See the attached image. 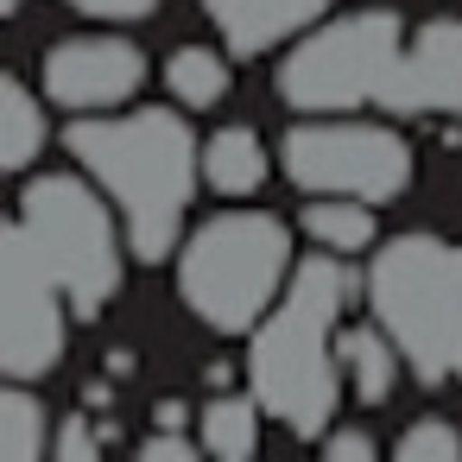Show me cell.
Segmentation results:
<instances>
[{
  "instance_id": "obj_1",
  "label": "cell",
  "mask_w": 462,
  "mask_h": 462,
  "mask_svg": "<svg viewBox=\"0 0 462 462\" xmlns=\"http://www.w3.org/2000/svg\"><path fill=\"white\" fill-rule=\"evenodd\" d=\"M367 291L342 254H317L291 273V285L279 291V304L254 323L247 342V386L266 405V418H279L291 437H323L336 424L342 405V310L348 298Z\"/></svg>"
},
{
  "instance_id": "obj_2",
  "label": "cell",
  "mask_w": 462,
  "mask_h": 462,
  "mask_svg": "<svg viewBox=\"0 0 462 462\" xmlns=\"http://www.w3.org/2000/svg\"><path fill=\"white\" fill-rule=\"evenodd\" d=\"M70 159L108 190L121 209L134 260H171L184 247V216L203 178L197 134L178 108H134V115H77L64 134Z\"/></svg>"
},
{
  "instance_id": "obj_3",
  "label": "cell",
  "mask_w": 462,
  "mask_h": 462,
  "mask_svg": "<svg viewBox=\"0 0 462 462\" xmlns=\"http://www.w3.org/2000/svg\"><path fill=\"white\" fill-rule=\"evenodd\" d=\"M374 323L399 342L418 386L462 380V241L399 235L367 266Z\"/></svg>"
},
{
  "instance_id": "obj_4",
  "label": "cell",
  "mask_w": 462,
  "mask_h": 462,
  "mask_svg": "<svg viewBox=\"0 0 462 462\" xmlns=\"http://www.w3.org/2000/svg\"><path fill=\"white\" fill-rule=\"evenodd\" d=\"M291 235L260 209H222L178 247V298L216 336H254V323L291 285Z\"/></svg>"
},
{
  "instance_id": "obj_5",
  "label": "cell",
  "mask_w": 462,
  "mask_h": 462,
  "mask_svg": "<svg viewBox=\"0 0 462 462\" xmlns=\"http://www.w3.org/2000/svg\"><path fill=\"white\" fill-rule=\"evenodd\" d=\"M102 197L108 190L89 171L83 178L51 171V178H32L20 190V209H14L83 323L102 317V304L121 291V273H127V254H134L127 228H121V209H108Z\"/></svg>"
},
{
  "instance_id": "obj_6",
  "label": "cell",
  "mask_w": 462,
  "mask_h": 462,
  "mask_svg": "<svg viewBox=\"0 0 462 462\" xmlns=\"http://www.w3.org/2000/svg\"><path fill=\"white\" fill-rule=\"evenodd\" d=\"M399 51H405V20L393 7H367V14L329 20V26L304 32L279 58V102L298 108V115L380 108L386 83L399 70Z\"/></svg>"
},
{
  "instance_id": "obj_7",
  "label": "cell",
  "mask_w": 462,
  "mask_h": 462,
  "mask_svg": "<svg viewBox=\"0 0 462 462\" xmlns=\"http://www.w3.org/2000/svg\"><path fill=\"white\" fill-rule=\"evenodd\" d=\"M285 178L310 197H361V203H393L411 190V146L380 127V121H348V115H304L285 146Z\"/></svg>"
},
{
  "instance_id": "obj_8",
  "label": "cell",
  "mask_w": 462,
  "mask_h": 462,
  "mask_svg": "<svg viewBox=\"0 0 462 462\" xmlns=\"http://www.w3.org/2000/svg\"><path fill=\"white\" fill-rule=\"evenodd\" d=\"M70 298L58 273L39 260L20 216L0 228V367L7 380H45L70 342Z\"/></svg>"
},
{
  "instance_id": "obj_9",
  "label": "cell",
  "mask_w": 462,
  "mask_h": 462,
  "mask_svg": "<svg viewBox=\"0 0 462 462\" xmlns=\"http://www.w3.org/2000/svg\"><path fill=\"white\" fill-rule=\"evenodd\" d=\"M146 83V51L134 39L115 32H83V39H58L39 58V89L51 108L70 115H108L121 102H134Z\"/></svg>"
},
{
  "instance_id": "obj_10",
  "label": "cell",
  "mask_w": 462,
  "mask_h": 462,
  "mask_svg": "<svg viewBox=\"0 0 462 462\" xmlns=\"http://www.w3.org/2000/svg\"><path fill=\"white\" fill-rule=\"evenodd\" d=\"M386 115H437L462 121V20H430L405 39L399 70L386 83Z\"/></svg>"
},
{
  "instance_id": "obj_11",
  "label": "cell",
  "mask_w": 462,
  "mask_h": 462,
  "mask_svg": "<svg viewBox=\"0 0 462 462\" xmlns=\"http://www.w3.org/2000/svg\"><path fill=\"white\" fill-rule=\"evenodd\" d=\"M203 14L222 32L228 58H260L285 39H304V26L329 14V0H203Z\"/></svg>"
},
{
  "instance_id": "obj_12",
  "label": "cell",
  "mask_w": 462,
  "mask_h": 462,
  "mask_svg": "<svg viewBox=\"0 0 462 462\" xmlns=\"http://www.w3.org/2000/svg\"><path fill=\"white\" fill-rule=\"evenodd\" d=\"M266 178H273V159H266V140L254 127L209 134V146H203V184L216 197H254Z\"/></svg>"
},
{
  "instance_id": "obj_13",
  "label": "cell",
  "mask_w": 462,
  "mask_h": 462,
  "mask_svg": "<svg viewBox=\"0 0 462 462\" xmlns=\"http://www.w3.org/2000/svg\"><path fill=\"white\" fill-rule=\"evenodd\" d=\"M336 348H342V367H348V386H355V399H361V405L393 399L405 355H399V342H393L380 323H355V329H342V342H336Z\"/></svg>"
},
{
  "instance_id": "obj_14",
  "label": "cell",
  "mask_w": 462,
  "mask_h": 462,
  "mask_svg": "<svg viewBox=\"0 0 462 462\" xmlns=\"http://www.w3.org/2000/svg\"><path fill=\"white\" fill-rule=\"evenodd\" d=\"M228 45H178L165 58V89L178 108H222L228 102Z\"/></svg>"
},
{
  "instance_id": "obj_15",
  "label": "cell",
  "mask_w": 462,
  "mask_h": 462,
  "mask_svg": "<svg viewBox=\"0 0 462 462\" xmlns=\"http://www.w3.org/2000/svg\"><path fill=\"white\" fill-rule=\"evenodd\" d=\"M260 399L254 393H216L209 405H203V418H197V437H203V449L209 456H222V462H247L254 449H260Z\"/></svg>"
},
{
  "instance_id": "obj_16",
  "label": "cell",
  "mask_w": 462,
  "mask_h": 462,
  "mask_svg": "<svg viewBox=\"0 0 462 462\" xmlns=\"http://www.w3.org/2000/svg\"><path fill=\"white\" fill-rule=\"evenodd\" d=\"M0 121H7V140H0V171H32V159L45 152V140H51V121H45V102L20 83V77H7L0 83Z\"/></svg>"
},
{
  "instance_id": "obj_17",
  "label": "cell",
  "mask_w": 462,
  "mask_h": 462,
  "mask_svg": "<svg viewBox=\"0 0 462 462\" xmlns=\"http://www.w3.org/2000/svg\"><path fill=\"white\" fill-rule=\"evenodd\" d=\"M304 235L317 247H329V254H361L380 235L374 228V203H361V197H317L304 209Z\"/></svg>"
},
{
  "instance_id": "obj_18",
  "label": "cell",
  "mask_w": 462,
  "mask_h": 462,
  "mask_svg": "<svg viewBox=\"0 0 462 462\" xmlns=\"http://www.w3.org/2000/svg\"><path fill=\"white\" fill-rule=\"evenodd\" d=\"M51 430H45V405L32 393V380H7V393H0V456L7 462H32L45 456Z\"/></svg>"
},
{
  "instance_id": "obj_19",
  "label": "cell",
  "mask_w": 462,
  "mask_h": 462,
  "mask_svg": "<svg viewBox=\"0 0 462 462\" xmlns=\"http://www.w3.org/2000/svg\"><path fill=\"white\" fill-rule=\"evenodd\" d=\"M393 456L399 462H462V430L443 418H418L411 430H399Z\"/></svg>"
},
{
  "instance_id": "obj_20",
  "label": "cell",
  "mask_w": 462,
  "mask_h": 462,
  "mask_svg": "<svg viewBox=\"0 0 462 462\" xmlns=\"http://www.w3.org/2000/svg\"><path fill=\"white\" fill-rule=\"evenodd\" d=\"M102 443H108V430H89V411H70L64 430L51 437V456H58V462H96Z\"/></svg>"
},
{
  "instance_id": "obj_21",
  "label": "cell",
  "mask_w": 462,
  "mask_h": 462,
  "mask_svg": "<svg viewBox=\"0 0 462 462\" xmlns=\"http://www.w3.org/2000/svg\"><path fill=\"white\" fill-rule=\"evenodd\" d=\"M70 7L89 20H108V26H134V20H152L165 0H70Z\"/></svg>"
},
{
  "instance_id": "obj_22",
  "label": "cell",
  "mask_w": 462,
  "mask_h": 462,
  "mask_svg": "<svg viewBox=\"0 0 462 462\" xmlns=\"http://www.w3.org/2000/svg\"><path fill=\"white\" fill-rule=\"evenodd\" d=\"M134 456H140V462H190V456H197V437H190V430L159 424V430H152V437H146Z\"/></svg>"
},
{
  "instance_id": "obj_23",
  "label": "cell",
  "mask_w": 462,
  "mask_h": 462,
  "mask_svg": "<svg viewBox=\"0 0 462 462\" xmlns=\"http://www.w3.org/2000/svg\"><path fill=\"white\" fill-rule=\"evenodd\" d=\"M317 443H323L329 462H374V456H380V443H374L367 430H323Z\"/></svg>"
},
{
  "instance_id": "obj_24",
  "label": "cell",
  "mask_w": 462,
  "mask_h": 462,
  "mask_svg": "<svg viewBox=\"0 0 462 462\" xmlns=\"http://www.w3.org/2000/svg\"><path fill=\"white\" fill-rule=\"evenodd\" d=\"M184 418H190V405H184V399H159V405H152V424H171V430H184Z\"/></svg>"
},
{
  "instance_id": "obj_25",
  "label": "cell",
  "mask_w": 462,
  "mask_h": 462,
  "mask_svg": "<svg viewBox=\"0 0 462 462\" xmlns=\"http://www.w3.org/2000/svg\"><path fill=\"white\" fill-rule=\"evenodd\" d=\"M83 405H89V411H108V405H115V386H108V380H83Z\"/></svg>"
},
{
  "instance_id": "obj_26",
  "label": "cell",
  "mask_w": 462,
  "mask_h": 462,
  "mask_svg": "<svg viewBox=\"0 0 462 462\" xmlns=\"http://www.w3.org/2000/svg\"><path fill=\"white\" fill-rule=\"evenodd\" d=\"M108 374L127 380V374H134V348H108Z\"/></svg>"
},
{
  "instance_id": "obj_27",
  "label": "cell",
  "mask_w": 462,
  "mask_h": 462,
  "mask_svg": "<svg viewBox=\"0 0 462 462\" xmlns=\"http://www.w3.org/2000/svg\"><path fill=\"white\" fill-rule=\"evenodd\" d=\"M228 380H235V367H228V361H209V386L228 393Z\"/></svg>"
},
{
  "instance_id": "obj_28",
  "label": "cell",
  "mask_w": 462,
  "mask_h": 462,
  "mask_svg": "<svg viewBox=\"0 0 462 462\" xmlns=\"http://www.w3.org/2000/svg\"><path fill=\"white\" fill-rule=\"evenodd\" d=\"M20 7H26V0H0V14H7V20H20Z\"/></svg>"
}]
</instances>
